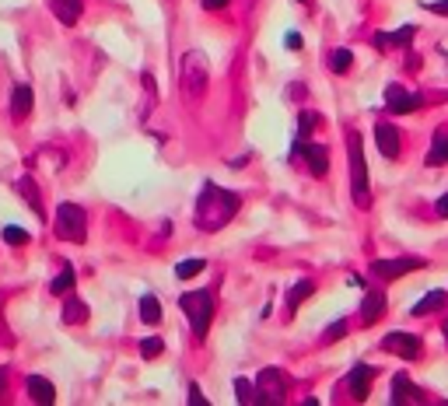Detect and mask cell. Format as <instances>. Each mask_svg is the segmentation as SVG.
<instances>
[{"instance_id":"30bf717a","label":"cell","mask_w":448,"mask_h":406,"mask_svg":"<svg viewBox=\"0 0 448 406\" xmlns=\"http://www.w3.org/2000/svg\"><path fill=\"white\" fill-rule=\"evenodd\" d=\"M385 105H389L396 116H406V112L421 109V95H410L406 88H399V84H389V88H385Z\"/></svg>"},{"instance_id":"ac0fdd59","label":"cell","mask_w":448,"mask_h":406,"mask_svg":"<svg viewBox=\"0 0 448 406\" xmlns=\"http://www.w3.org/2000/svg\"><path fill=\"white\" fill-rule=\"evenodd\" d=\"M413 36H417V28H413V25H403L399 32H393V36H389V32H378V36H375V46H378V49H389V46H410Z\"/></svg>"},{"instance_id":"ffe728a7","label":"cell","mask_w":448,"mask_h":406,"mask_svg":"<svg viewBox=\"0 0 448 406\" xmlns=\"http://www.w3.org/2000/svg\"><path fill=\"white\" fill-rule=\"evenodd\" d=\"M427 165H448V130H438L427 151Z\"/></svg>"},{"instance_id":"f35d334b","label":"cell","mask_w":448,"mask_h":406,"mask_svg":"<svg viewBox=\"0 0 448 406\" xmlns=\"http://www.w3.org/2000/svg\"><path fill=\"white\" fill-rule=\"evenodd\" d=\"M445 343H448V323H445Z\"/></svg>"},{"instance_id":"e575fe53","label":"cell","mask_w":448,"mask_h":406,"mask_svg":"<svg viewBox=\"0 0 448 406\" xmlns=\"http://www.w3.org/2000/svg\"><path fill=\"white\" fill-rule=\"evenodd\" d=\"M434 211H438V217H448V193H445V196H438Z\"/></svg>"},{"instance_id":"d6986e66","label":"cell","mask_w":448,"mask_h":406,"mask_svg":"<svg viewBox=\"0 0 448 406\" xmlns=\"http://www.w3.org/2000/svg\"><path fill=\"white\" fill-rule=\"evenodd\" d=\"M140 323H147V326L161 323V301L155 295H140Z\"/></svg>"},{"instance_id":"3957f363","label":"cell","mask_w":448,"mask_h":406,"mask_svg":"<svg viewBox=\"0 0 448 406\" xmlns=\"http://www.w3.org/2000/svg\"><path fill=\"white\" fill-rule=\"evenodd\" d=\"M179 308L189 315V326H193L196 340H203L207 329H211V319H214V295L211 291H186L179 298Z\"/></svg>"},{"instance_id":"f546056e","label":"cell","mask_w":448,"mask_h":406,"mask_svg":"<svg viewBox=\"0 0 448 406\" xmlns=\"http://www.w3.org/2000/svg\"><path fill=\"white\" fill-rule=\"evenodd\" d=\"M161 351H165V343H161L158 336H147V340H140V354H144L147 361H155Z\"/></svg>"},{"instance_id":"5b68a950","label":"cell","mask_w":448,"mask_h":406,"mask_svg":"<svg viewBox=\"0 0 448 406\" xmlns=\"http://www.w3.org/2000/svg\"><path fill=\"white\" fill-rule=\"evenodd\" d=\"M183 92L189 98H200L207 92V60H203V53H186V60H183Z\"/></svg>"},{"instance_id":"8992f818","label":"cell","mask_w":448,"mask_h":406,"mask_svg":"<svg viewBox=\"0 0 448 406\" xmlns=\"http://www.w3.org/2000/svg\"><path fill=\"white\" fill-rule=\"evenodd\" d=\"M382 351H389V354H396V357H403V361H417L421 357V351H424V343H421V336H413V333H389L382 340Z\"/></svg>"},{"instance_id":"e0dca14e","label":"cell","mask_w":448,"mask_h":406,"mask_svg":"<svg viewBox=\"0 0 448 406\" xmlns=\"http://www.w3.org/2000/svg\"><path fill=\"white\" fill-rule=\"evenodd\" d=\"M28 396H32L36 403H42V406L56 403V389H53L49 379H42V375H28Z\"/></svg>"},{"instance_id":"836d02e7","label":"cell","mask_w":448,"mask_h":406,"mask_svg":"<svg viewBox=\"0 0 448 406\" xmlns=\"http://www.w3.org/2000/svg\"><path fill=\"white\" fill-rule=\"evenodd\" d=\"M424 8H427V11H434V14H448V0H427Z\"/></svg>"},{"instance_id":"5bb4252c","label":"cell","mask_w":448,"mask_h":406,"mask_svg":"<svg viewBox=\"0 0 448 406\" xmlns=\"http://www.w3.org/2000/svg\"><path fill=\"white\" fill-rule=\"evenodd\" d=\"M49 11L64 25H77L81 14H84V4H81V0H49Z\"/></svg>"},{"instance_id":"74e56055","label":"cell","mask_w":448,"mask_h":406,"mask_svg":"<svg viewBox=\"0 0 448 406\" xmlns=\"http://www.w3.org/2000/svg\"><path fill=\"white\" fill-rule=\"evenodd\" d=\"M4 389H8V368H0V396H4Z\"/></svg>"},{"instance_id":"4dcf8cb0","label":"cell","mask_w":448,"mask_h":406,"mask_svg":"<svg viewBox=\"0 0 448 406\" xmlns=\"http://www.w3.org/2000/svg\"><path fill=\"white\" fill-rule=\"evenodd\" d=\"M28 239H32V235H28L25 228H14V224L4 228V242H8V245H28Z\"/></svg>"},{"instance_id":"d590c367","label":"cell","mask_w":448,"mask_h":406,"mask_svg":"<svg viewBox=\"0 0 448 406\" xmlns=\"http://www.w3.org/2000/svg\"><path fill=\"white\" fill-rule=\"evenodd\" d=\"M287 49H302V36L298 32H287Z\"/></svg>"},{"instance_id":"d6a6232c","label":"cell","mask_w":448,"mask_h":406,"mask_svg":"<svg viewBox=\"0 0 448 406\" xmlns=\"http://www.w3.org/2000/svg\"><path fill=\"white\" fill-rule=\"evenodd\" d=\"M200 4H203V11H224L231 0H200Z\"/></svg>"},{"instance_id":"cb8c5ba5","label":"cell","mask_w":448,"mask_h":406,"mask_svg":"<svg viewBox=\"0 0 448 406\" xmlns=\"http://www.w3.org/2000/svg\"><path fill=\"white\" fill-rule=\"evenodd\" d=\"M84 319H88V305L81 301V298H70L67 305H64V323H84Z\"/></svg>"},{"instance_id":"8fae6325","label":"cell","mask_w":448,"mask_h":406,"mask_svg":"<svg viewBox=\"0 0 448 406\" xmlns=\"http://www.w3.org/2000/svg\"><path fill=\"white\" fill-rule=\"evenodd\" d=\"M298 151L305 154V165H308L312 176H319V179H322L326 172H330V151H326L322 144H308V148H305V144H298Z\"/></svg>"},{"instance_id":"4fadbf2b","label":"cell","mask_w":448,"mask_h":406,"mask_svg":"<svg viewBox=\"0 0 448 406\" xmlns=\"http://www.w3.org/2000/svg\"><path fill=\"white\" fill-rule=\"evenodd\" d=\"M32 102H36V95H32L28 84H14L11 88V116L14 120H25V116L32 112Z\"/></svg>"},{"instance_id":"f1b7e54d","label":"cell","mask_w":448,"mask_h":406,"mask_svg":"<svg viewBox=\"0 0 448 406\" xmlns=\"http://www.w3.org/2000/svg\"><path fill=\"white\" fill-rule=\"evenodd\" d=\"M235 396H238V403H242V406H249L256 399V389L249 385V379H242V375L235 379Z\"/></svg>"},{"instance_id":"52a82bcc","label":"cell","mask_w":448,"mask_h":406,"mask_svg":"<svg viewBox=\"0 0 448 406\" xmlns=\"http://www.w3.org/2000/svg\"><path fill=\"white\" fill-rule=\"evenodd\" d=\"M424 259H413V256H403V259H375L371 263V273L375 277H385V280H396V277H406L413 270H421Z\"/></svg>"},{"instance_id":"7c38bea8","label":"cell","mask_w":448,"mask_h":406,"mask_svg":"<svg viewBox=\"0 0 448 406\" xmlns=\"http://www.w3.org/2000/svg\"><path fill=\"white\" fill-rule=\"evenodd\" d=\"M375 144H378V151L385 158H396L399 154V133H396V126L393 123H378L375 126Z\"/></svg>"},{"instance_id":"9a60e30c","label":"cell","mask_w":448,"mask_h":406,"mask_svg":"<svg viewBox=\"0 0 448 406\" xmlns=\"http://www.w3.org/2000/svg\"><path fill=\"white\" fill-rule=\"evenodd\" d=\"M382 315H385V295H382V291H365V301H361V319H365V326L378 323Z\"/></svg>"},{"instance_id":"9c48e42d","label":"cell","mask_w":448,"mask_h":406,"mask_svg":"<svg viewBox=\"0 0 448 406\" xmlns=\"http://www.w3.org/2000/svg\"><path fill=\"white\" fill-rule=\"evenodd\" d=\"M378 375V368L375 364H354L350 368V375H347V389H350V396L361 403V399H368V392H371V379Z\"/></svg>"},{"instance_id":"1f68e13d","label":"cell","mask_w":448,"mask_h":406,"mask_svg":"<svg viewBox=\"0 0 448 406\" xmlns=\"http://www.w3.org/2000/svg\"><path fill=\"white\" fill-rule=\"evenodd\" d=\"M343 333H347V319H337V326L326 329V340H337V336H343Z\"/></svg>"},{"instance_id":"2e32d148","label":"cell","mask_w":448,"mask_h":406,"mask_svg":"<svg viewBox=\"0 0 448 406\" xmlns=\"http://www.w3.org/2000/svg\"><path fill=\"white\" fill-rule=\"evenodd\" d=\"M393 406H399V403H410V399H421V389H417L413 382H410V375H393Z\"/></svg>"},{"instance_id":"277c9868","label":"cell","mask_w":448,"mask_h":406,"mask_svg":"<svg viewBox=\"0 0 448 406\" xmlns=\"http://www.w3.org/2000/svg\"><path fill=\"white\" fill-rule=\"evenodd\" d=\"M56 235L67 239V242H84L88 235V221H84V211L77 203H60L56 207Z\"/></svg>"},{"instance_id":"7402d4cb","label":"cell","mask_w":448,"mask_h":406,"mask_svg":"<svg viewBox=\"0 0 448 406\" xmlns=\"http://www.w3.org/2000/svg\"><path fill=\"white\" fill-rule=\"evenodd\" d=\"M445 301H448V291H431L427 298H421L413 305V315H431V312L445 308Z\"/></svg>"},{"instance_id":"4316f807","label":"cell","mask_w":448,"mask_h":406,"mask_svg":"<svg viewBox=\"0 0 448 406\" xmlns=\"http://www.w3.org/2000/svg\"><path fill=\"white\" fill-rule=\"evenodd\" d=\"M330 67H333L337 74H347V70L354 67V53H350V49H333V53H330Z\"/></svg>"},{"instance_id":"6da1fadb","label":"cell","mask_w":448,"mask_h":406,"mask_svg":"<svg viewBox=\"0 0 448 406\" xmlns=\"http://www.w3.org/2000/svg\"><path fill=\"white\" fill-rule=\"evenodd\" d=\"M238 207H242V200H238L235 193L221 189L218 182H203L200 200H196V211H193V224L200 231H221L238 214Z\"/></svg>"},{"instance_id":"603a6c76","label":"cell","mask_w":448,"mask_h":406,"mask_svg":"<svg viewBox=\"0 0 448 406\" xmlns=\"http://www.w3.org/2000/svg\"><path fill=\"white\" fill-rule=\"evenodd\" d=\"M312 291H315L312 280H298V284L291 287V295H287V312H298V305H302L305 298H312Z\"/></svg>"},{"instance_id":"83f0119b","label":"cell","mask_w":448,"mask_h":406,"mask_svg":"<svg viewBox=\"0 0 448 406\" xmlns=\"http://www.w3.org/2000/svg\"><path fill=\"white\" fill-rule=\"evenodd\" d=\"M315 123H319L315 112H302V116H298V144H302V140L315 130Z\"/></svg>"},{"instance_id":"7a4b0ae2","label":"cell","mask_w":448,"mask_h":406,"mask_svg":"<svg viewBox=\"0 0 448 406\" xmlns=\"http://www.w3.org/2000/svg\"><path fill=\"white\" fill-rule=\"evenodd\" d=\"M347 151H350V193H354V203L357 207H368V165H365V144H361V133H347Z\"/></svg>"},{"instance_id":"44dd1931","label":"cell","mask_w":448,"mask_h":406,"mask_svg":"<svg viewBox=\"0 0 448 406\" xmlns=\"http://www.w3.org/2000/svg\"><path fill=\"white\" fill-rule=\"evenodd\" d=\"M14 189H18V193H21V196L28 200V207H32V211H36V214L42 217V196H39V189H36V182H32V179H28V176H21V179L14 182Z\"/></svg>"},{"instance_id":"484cf974","label":"cell","mask_w":448,"mask_h":406,"mask_svg":"<svg viewBox=\"0 0 448 406\" xmlns=\"http://www.w3.org/2000/svg\"><path fill=\"white\" fill-rule=\"evenodd\" d=\"M203 267H207V259H200V256H196V259H183V263L175 267V277H179V280H189V277H196Z\"/></svg>"},{"instance_id":"ba28073f","label":"cell","mask_w":448,"mask_h":406,"mask_svg":"<svg viewBox=\"0 0 448 406\" xmlns=\"http://www.w3.org/2000/svg\"><path fill=\"white\" fill-rule=\"evenodd\" d=\"M284 375L277 368H266L256 379V403H280L284 399Z\"/></svg>"},{"instance_id":"8d00e7d4","label":"cell","mask_w":448,"mask_h":406,"mask_svg":"<svg viewBox=\"0 0 448 406\" xmlns=\"http://www.w3.org/2000/svg\"><path fill=\"white\" fill-rule=\"evenodd\" d=\"M189 403H207V399H203V392H200L196 385H189Z\"/></svg>"},{"instance_id":"d4e9b609","label":"cell","mask_w":448,"mask_h":406,"mask_svg":"<svg viewBox=\"0 0 448 406\" xmlns=\"http://www.w3.org/2000/svg\"><path fill=\"white\" fill-rule=\"evenodd\" d=\"M74 280H77V277H74V270H70V267H64V270H60V277L49 284V291H53V295H67V291H74Z\"/></svg>"}]
</instances>
